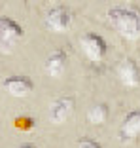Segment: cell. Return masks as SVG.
<instances>
[{"mask_svg": "<svg viewBox=\"0 0 140 148\" xmlns=\"http://www.w3.org/2000/svg\"><path fill=\"white\" fill-rule=\"evenodd\" d=\"M108 21L125 38L135 40L140 36V10L133 8V6L112 8L108 12Z\"/></svg>", "mask_w": 140, "mask_h": 148, "instance_id": "obj_1", "label": "cell"}, {"mask_svg": "<svg viewBox=\"0 0 140 148\" xmlns=\"http://www.w3.org/2000/svg\"><path fill=\"white\" fill-rule=\"evenodd\" d=\"M23 38L21 25L10 17H0V49L12 51V48Z\"/></svg>", "mask_w": 140, "mask_h": 148, "instance_id": "obj_2", "label": "cell"}, {"mask_svg": "<svg viewBox=\"0 0 140 148\" xmlns=\"http://www.w3.org/2000/svg\"><path fill=\"white\" fill-rule=\"evenodd\" d=\"M82 49L89 61H102L106 55V42L95 32H89L82 38Z\"/></svg>", "mask_w": 140, "mask_h": 148, "instance_id": "obj_3", "label": "cell"}, {"mask_svg": "<svg viewBox=\"0 0 140 148\" xmlns=\"http://www.w3.org/2000/svg\"><path fill=\"white\" fill-rule=\"evenodd\" d=\"M118 78L125 87H140V69L133 59H121L118 65Z\"/></svg>", "mask_w": 140, "mask_h": 148, "instance_id": "obj_4", "label": "cell"}, {"mask_svg": "<svg viewBox=\"0 0 140 148\" xmlns=\"http://www.w3.org/2000/svg\"><path fill=\"white\" fill-rule=\"evenodd\" d=\"M46 25L53 32H63L70 25V13L65 6H53L46 15Z\"/></svg>", "mask_w": 140, "mask_h": 148, "instance_id": "obj_5", "label": "cell"}, {"mask_svg": "<svg viewBox=\"0 0 140 148\" xmlns=\"http://www.w3.org/2000/svg\"><path fill=\"white\" fill-rule=\"evenodd\" d=\"M4 89L13 97H29L34 89V84L27 76H10L4 80Z\"/></svg>", "mask_w": 140, "mask_h": 148, "instance_id": "obj_6", "label": "cell"}, {"mask_svg": "<svg viewBox=\"0 0 140 148\" xmlns=\"http://www.w3.org/2000/svg\"><path fill=\"white\" fill-rule=\"evenodd\" d=\"M72 112H74V97L72 95H63L51 105V120L55 123L66 122L72 116Z\"/></svg>", "mask_w": 140, "mask_h": 148, "instance_id": "obj_7", "label": "cell"}, {"mask_svg": "<svg viewBox=\"0 0 140 148\" xmlns=\"http://www.w3.org/2000/svg\"><path fill=\"white\" fill-rule=\"evenodd\" d=\"M138 135H140V110H133V112H129L127 118L123 120L119 137H121L123 143H131V140H135Z\"/></svg>", "mask_w": 140, "mask_h": 148, "instance_id": "obj_8", "label": "cell"}, {"mask_svg": "<svg viewBox=\"0 0 140 148\" xmlns=\"http://www.w3.org/2000/svg\"><path fill=\"white\" fill-rule=\"evenodd\" d=\"M65 69H66V53L63 49H55L49 53V57L46 59V70L49 76L57 78L65 72Z\"/></svg>", "mask_w": 140, "mask_h": 148, "instance_id": "obj_9", "label": "cell"}, {"mask_svg": "<svg viewBox=\"0 0 140 148\" xmlns=\"http://www.w3.org/2000/svg\"><path fill=\"white\" fill-rule=\"evenodd\" d=\"M108 116H110V108L104 103H97V105H93L91 108L87 110V120L91 123H95V125L104 123L106 120H108Z\"/></svg>", "mask_w": 140, "mask_h": 148, "instance_id": "obj_10", "label": "cell"}, {"mask_svg": "<svg viewBox=\"0 0 140 148\" xmlns=\"http://www.w3.org/2000/svg\"><path fill=\"white\" fill-rule=\"evenodd\" d=\"M13 125L17 127V129L21 131H31L32 127H34V120H32L31 116H19L13 120Z\"/></svg>", "mask_w": 140, "mask_h": 148, "instance_id": "obj_11", "label": "cell"}, {"mask_svg": "<svg viewBox=\"0 0 140 148\" xmlns=\"http://www.w3.org/2000/svg\"><path fill=\"white\" fill-rule=\"evenodd\" d=\"M78 148H102L101 144L97 143V140H91V139H82L78 144Z\"/></svg>", "mask_w": 140, "mask_h": 148, "instance_id": "obj_12", "label": "cell"}, {"mask_svg": "<svg viewBox=\"0 0 140 148\" xmlns=\"http://www.w3.org/2000/svg\"><path fill=\"white\" fill-rule=\"evenodd\" d=\"M17 148H36L34 144H21V146H17Z\"/></svg>", "mask_w": 140, "mask_h": 148, "instance_id": "obj_13", "label": "cell"}]
</instances>
